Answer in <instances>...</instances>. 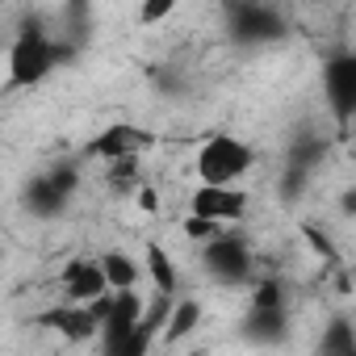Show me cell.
<instances>
[{
  "mask_svg": "<svg viewBox=\"0 0 356 356\" xmlns=\"http://www.w3.org/2000/svg\"><path fill=\"white\" fill-rule=\"evenodd\" d=\"M256 163V151L248 138L231 134V130H218L210 134L197 155H193V172H197V185H239L243 176L252 172Z\"/></svg>",
  "mask_w": 356,
  "mask_h": 356,
  "instance_id": "obj_1",
  "label": "cell"
},
{
  "mask_svg": "<svg viewBox=\"0 0 356 356\" xmlns=\"http://www.w3.org/2000/svg\"><path fill=\"white\" fill-rule=\"evenodd\" d=\"M9 88H38L63 59L59 42L47 34V26L30 22L13 42H9Z\"/></svg>",
  "mask_w": 356,
  "mask_h": 356,
  "instance_id": "obj_2",
  "label": "cell"
},
{
  "mask_svg": "<svg viewBox=\"0 0 356 356\" xmlns=\"http://www.w3.org/2000/svg\"><path fill=\"white\" fill-rule=\"evenodd\" d=\"M80 189V168L76 163H51L22 189V206L34 218H59Z\"/></svg>",
  "mask_w": 356,
  "mask_h": 356,
  "instance_id": "obj_3",
  "label": "cell"
},
{
  "mask_svg": "<svg viewBox=\"0 0 356 356\" xmlns=\"http://www.w3.org/2000/svg\"><path fill=\"white\" fill-rule=\"evenodd\" d=\"M202 268L218 285H248L256 277V256H252V248H248L243 235H235V231L222 227L218 235H210L202 243Z\"/></svg>",
  "mask_w": 356,
  "mask_h": 356,
  "instance_id": "obj_4",
  "label": "cell"
},
{
  "mask_svg": "<svg viewBox=\"0 0 356 356\" xmlns=\"http://www.w3.org/2000/svg\"><path fill=\"white\" fill-rule=\"evenodd\" d=\"M55 281H59V298L76 302V306H92L97 298L109 293V281H105V268H101L97 256H72V260H63V268H59Z\"/></svg>",
  "mask_w": 356,
  "mask_h": 356,
  "instance_id": "obj_5",
  "label": "cell"
},
{
  "mask_svg": "<svg viewBox=\"0 0 356 356\" xmlns=\"http://www.w3.org/2000/svg\"><path fill=\"white\" fill-rule=\"evenodd\" d=\"M252 197L239 189V185H197L189 193V214L206 218V222H218V227H231L248 214Z\"/></svg>",
  "mask_w": 356,
  "mask_h": 356,
  "instance_id": "obj_6",
  "label": "cell"
},
{
  "mask_svg": "<svg viewBox=\"0 0 356 356\" xmlns=\"http://www.w3.org/2000/svg\"><path fill=\"white\" fill-rule=\"evenodd\" d=\"M227 13H231V34L243 42H268L285 34L281 13L268 9L264 0H227Z\"/></svg>",
  "mask_w": 356,
  "mask_h": 356,
  "instance_id": "obj_7",
  "label": "cell"
},
{
  "mask_svg": "<svg viewBox=\"0 0 356 356\" xmlns=\"http://www.w3.org/2000/svg\"><path fill=\"white\" fill-rule=\"evenodd\" d=\"M323 97H327L335 122L348 126L352 113H356V59L352 55H335L323 67Z\"/></svg>",
  "mask_w": 356,
  "mask_h": 356,
  "instance_id": "obj_8",
  "label": "cell"
},
{
  "mask_svg": "<svg viewBox=\"0 0 356 356\" xmlns=\"http://www.w3.org/2000/svg\"><path fill=\"white\" fill-rule=\"evenodd\" d=\"M147 143H151V134L138 130L134 122H109V126L84 147V155H92V159H101V163H113V159H126V155H143Z\"/></svg>",
  "mask_w": 356,
  "mask_h": 356,
  "instance_id": "obj_9",
  "label": "cell"
},
{
  "mask_svg": "<svg viewBox=\"0 0 356 356\" xmlns=\"http://www.w3.org/2000/svg\"><path fill=\"white\" fill-rule=\"evenodd\" d=\"M38 323H47L51 331H59V335H63V339H72V343H84V339L101 335V323H97L92 306H76V302H63V306L47 310Z\"/></svg>",
  "mask_w": 356,
  "mask_h": 356,
  "instance_id": "obj_10",
  "label": "cell"
},
{
  "mask_svg": "<svg viewBox=\"0 0 356 356\" xmlns=\"http://www.w3.org/2000/svg\"><path fill=\"white\" fill-rule=\"evenodd\" d=\"M202 318H206V306L197 298H181V293H176L172 306H168V318L159 327V339L163 343H181L185 335H193L202 327Z\"/></svg>",
  "mask_w": 356,
  "mask_h": 356,
  "instance_id": "obj_11",
  "label": "cell"
},
{
  "mask_svg": "<svg viewBox=\"0 0 356 356\" xmlns=\"http://www.w3.org/2000/svg\"><path fill=\"white\" fill-rule=\"evenodd\" d=\"M143 277L155 285V293L176 298V285H181V268H176V260H172V252H168L163 243H147V252H143Z\"/></svg>",
  "mask_w": 356,
  "mask_h": 356,
  "instance_id": "obj_12",
  "label": "cell"
},
{
  "mask_svg": "<svg viewBox=\"0 0 356 356\" xmlns=\"http://www.w3.org/2000/svg\"><path fill=\"white\" fill-rule=\"evenodd\" d=\"M97 260H101V268H105L109 289H134V285L143 281V260L130 256L126 248H109V252H101Z\"/></svg>",
  "mask_w": 356,
  "mask_h": 356,
  "instance_id": "obj_13",
  "label": "cell"
},
{
  "mask_svg": "<svg viewBox=\"0 0 356 356\" xmlns=\"http://www.w3.org/2000/svg\"><path fill=\"white\" fill-rule=\"evenodd\" d=\"M323 352H335V356H352L356 352V335H352V327L343 318L331 323V335L323 339Z\"/></svg>",
  "mask_w": 356,
  "mask_h": 356,
  "instance_id": "obj_14",
  "label": "cell"
},
{
  "mask_svg": "<svg viewBox=\"0 0 356 356\" xmlns=\"http://www.w3.org/2000/svg\"><path fill=\"white\" fill-rule=\"evenodd\" d=\"M176 13V0H143L138 5V26H159Z\"/></svg>",
  "mask_w": 356,
  "mask_h": 356,
  "instance_id": "obj_15",
  "label": "cell"
},
{
  "mask_svg": "<svg viewBox=\"0 0 356 356\" xmlns=\"http://www.w3.org/2000/svg\"><path fill=\"white\" fill-rule=\"evenodd\" d=\"M222 227L218 222H206V218H197V214H185V235L189 239H197V243H206L210 235H218Z\"/></svg>",
  "mask_w": 356,
  "mask_h": 356,
  "instance_id": "obj_16",
  "label": "cell"
},
{
  "mask_svg": "<svg viewBox=\"0 0 356 356\" xmlns=\"http://www.w3.org/2000/svg\"><path fill=\"white\" fill-rule=\"evenodd\" d=\"M138 206H143L147 214H155V210H159V193H155V189H138Z\"/></svg>",
  "mask_w": 356,
  "mask_h": 356,
  "instance_id": "obj_17",
  "label": "cell"
},
{
  "mask_svg": "<svg viewBox=\"0 0 356 356\" xmlns=\"http://www.w3.org/2000/svg\"><path fill=\"white\" fill-rule=\"evenodd\" d=\"M0 147H5V118H0Z\"/></svg>",
  "mask_w": 356,
  "mask_h": 356,
  "instance_id": "obj_18",
  "label": "cell"
}]
</instances>
